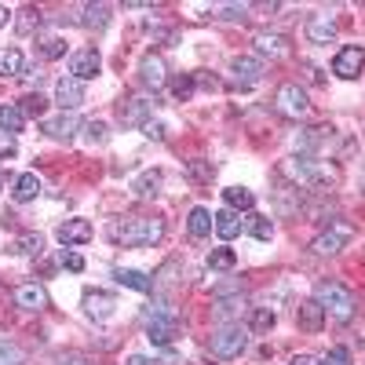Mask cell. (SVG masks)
Listing matches in <instances>:
<instances>
[{"mask_svg":"<svg viewBox=\"0 0 365 365\" xmlns=\"http://www.w3.org/2000/svg\"><path fill=\"white\" fill-rule=\"evenodd\" d=\"M220 19H230V22H237V19H249V4H227V8L220 11Z\"/></svg>","mask_w":365,"mask_h":365,"instance_id":"cell-44","label":"cell"},{"mask_svg":"<svg viewBox=\"0 0 365 365\" xmlns=\"http://www.w3.org/2000/svg\"><path fill=\"white\" fill-rule=\"evenodd\" d=\"M274 103H278V113H285V117H303L311 110L307 91H303L299 84H282L278 96H274Z\"/></svg>","mask_w":365,"mask_h":365,"instance_id":"cell-5","label":"cell"},{"mask_svg":"<svg viewBox=\"0 0 365 365\" xmlns=\"http://www.w3.org/2000/svg\"><path fill=\"white\" fill-rule=\"evenodd\" d=\"M249 234H252L256 241H270V234H274L270 216H249Z\"/></svg>","mask_w":365,"mask_h":365,"instance_id":"cell-37","label":"cell"},{"mask_svg":"<svg viewBox=\"0 0 365 365\" xmlns=\"http://www.w3.org/2000/svg\"><path fill=\"white\" fill-rule=\"evenodd\" d=\"M322 365H354V361H351V351H347V347H332Z\"/></svg>","mask_w":365,"mask_h":365,"instance_id":"cell-43","label":"cell"},{"mask_svg":"<svg viewBox=\"0 0 365 365\" xmlns=\"http://www.w3.org/2000/svg\"><path fill=\"white\" fill-rule=\"evenodd\" d=\"M354 237V227L351 223H340V220H332L314 241H311V249L318 252V256H336L344 245H347V241Z\"/></svg>","mask_w":365,"mask_h":365,"instance_id":"cell-4","label":"cell"},{"mask_svg":"<svg viewBox=\"0 0 365 365\" xmlns=\"http://www.w3.org/2000/svg\"><path fill=\"white\" fill-rule=\"evenodd\" d=\"M234 267H237L234 249H212L208 252V270H234Z\"/></svg>","mask_w":365,"mask_h":365,"instance_id":"cell-36","label":"cell"},{"mask_svg":"<svg viewBox=\"0 0 365 365\" xmlns=\"http://www.w3.org/2000/svg\"><path fill=\"white\" fill-rule=\"evenodd\" d=\"M361 66H365V51H361L358 44L340 48L336 58H332V73H336L340 81H354V77L361 73Z\"/></svg>","mask_w":365,"mask_h":365,"instance_id":"cell-8","label":"cell"},{"mask_svg":"<svg viewBox=\"0 0 365 365\" xmlns=\"http://www.w3.org/2000/svg\"><path fill=\"white\" fill-rule=\"evenodd\" d=\"M106 237L113 245H125V249H146V245H158L165 237V223L161 220H150V216H128V220H113L106 227Z\"/></svg>","mask_w":365,"mask_h":365,"instance_id":"cell-1","label":"cell"},{"mask_svg":"<svg viewBox=\"0 0 365 365\" xmlns=\"http://www.w3.org/2000/svg\"><path fill=\"white\" fill-rule=\"evenodd\" d=\"M274 325H278V314H274L270 307H256L249 314V332H270Z\"/></svg>","mask_w":365,"mask_h":365,"instance_id":"cell-31","label":"cell"},{"mask_svg":"<svg viewBox=\"0 0 365 365\" xmlns=\"http://www.w3.org/2000/svg\"><path fill=\"white\" fill-rule=\"evenodd\" d=\"M230 73H234V81L237 84H259L263 81V58H256V55H234L230 58Z\"/></svg>","mask_w":365,"mask_h":365,"instance_id":"cell-11","label":"cell"},{"mask_svg":"<svg viewBox=\"0 0 365 365\" xmlns=\"http://www.w3.org/2000/svg\"><path fill=\"white\" fill-rule=\"evenodd\" d=\"M11 252H19V256H41L44 252V237L41 234H22L11 245Z\"/></svg>","mask_w":365,"mask_h":365,"instance_id":"cell-33","label":"cell"},{"mask_svg":"<svg viewBox=\"0 0 365 365\" xmlns=\"http://www.w3.org/2000/svg\"><path fill=\"white\" fill-rule=\"evenodd\" d=\"M55 103L63 106V113H73L84 103V84L77 77H63V81L55 84Z\"/></svg>","mask_w":365,"mask_h":365,"instance_id":"cell-13","label":"cell"},{"mask_svg":"<svg viewBox=\"0 0 365 365\" xmlns=\"http://www.w3.org/2000/svg\"><path fill=\"white\" fill-rule=\"evenodd\" d=\"M256 51L259 55H270V58H285L289 55V37H282V34H256Z\"/></svg>","mask_w":365,"mask_h":365,"instance_id":"cell-19","label":"cell"},{"mask_svg":"<svg viewBox=\"0 0 365 365\" xmlns=\"http://www.w3.org/2000/svg\"><path fill=\"white\" fill-rule=\"evenodd\" d=\"M113 278H117V285L135 289V292H150V289H154V282H150L143 270H132V267H113Z\"/></svg>","mask_w":365,"mask_h":365,"instance_id":"cell-20","label":"cell"},{"mask_svg":"<svg viewBox=\"0 0 365 365\" xmlns=\"http://www.w3.org/2000/svg\"><path fill=\"white\" fill-rule=\"evenodd\" d=\"M187 230H190V237H208L212 230H216V220H212V212H208V208H190Z\"/></svg>","mask_w":365,"mask_h":365,"instance_id":"cell-22","label":"cell"},{"mask_svg":"<svg viewBox=\"0 0 365 365\" xmlns=\"http://www.w3.org/2000/svg\"><path fill=\"white\" fill-rule=\"evenodd\" d=\"M245 347H249V329L237 325V322L220 325L208 336V351H212V358H220V361H230L237 354H245Z\"/></svg>","mask_w":365,"mask_h":365,"instance_id":"cell-3","label":"cell"},{"mask_svg":"<svg viewBox=\"0 0 365 365\" xmlns=\"http://www.w3.org/2000/svg\"><path fill=\"white\" fill-rule=\"evenodd\" d=\"M37 26H41V11H34V8L19 11V19H15V29H19V34H34Z\"/></svg>","mask_w":365,"mask_h":365,"instance_id":"cell-38","label":"cell"},{"mask_svg":"<svg viewBox=\"0 0 365 365\" xmlns=\"http://www.w3.org/2000/svg\"><path fill=\"white\" fill-rule=\"evenodd\" d=\"M187 175L197 182V187H208L212 175H216V168H212V161H205V158H194V161L187 165Z\"/></svg>","mask_w":365,"mask_h":365,"instance_id":"cell-32","label":"cell"},{"mask_svg":"<svg viewBox=\"0 0 365 365\" xmlns=\"http://www.w3.org/2000/svg\"><path fill=\"white\" fill-rule=\"evenodd\" d=\"M245 307H249L245 296H223V299H216V307H212V314H216V318H230V314L245 311Z\"/></svg>","mask_w":365,"mask_h":365,"instance_id":"cell-34","label":"cell"},{"mask_svg":"<svg viewBox=\"0 0 365 365\" xmlns=\"http://www.w3.org/2000/svg\"><path fill=\"white\" fill-rule=\"evenodd\" d=\"M292 365H322V361H318L314 354H296V358H292Z\"/></svg>","mask_w":365,"mask_h":365,"instance_id":"cell-49","label":"cell"},{"mask_svg":"<svg viewBox=\"0 0 365 365\" xmlns=\"http://www.w3.org/2000/svg\"><path fill=\"white\" fill-rule=\"evenodd\" d=\"M296 325H299L303 332H322V325H325L322 303H318V299H303L299 307H296Z\"/></svg>","mask_w":365,"mask_h":365,"instance_id":"cell-16","label":"cell"},{"mask_svg":"<svg viewBox=\"0 0 365 365\" xmlns=\"http://www.w3.org/2000/svg\"><path fill=\"white\" fill-rule=\"evenodd\" d=\"M175 314H146V340L154 344V347H168L175 340Z\"/></svg>","mask_w":365,"mask_h":365,"instance_id":"cell-9","label":"cell"},{"mask_svg":"<svg viewBox=\"0 0 365 365\" xmlns=\"http://www.w3.org/2000/svg\"><path fill=\"white\" fill-rule=\"evenodd\" d=\"M15 154H19V143H15V135L0 132V161H11Z\"/></svg>","mask_w":365,"mask_h":365,"instance_id":"cell-41","label":"cell"},{"mask_svg":"<svg viewBox=\"0 0 365 365\" xmlns=\"http://www.w3.org/2000/svg\"><path fill=\"white\" fill-rule=\"evenodd\" d=\"M139 84L154 88V91H161L168 84V66H165L161 55H154V51L143 55V63H139Z\"/></svg>","mask_w":365,"mask_h":365,"instance_id":"cell-10","label":"cell"},{"mask_svg":"<svg viewBox=\"0 0 365 365\" xmlns=\"http://www.w3.org/2000/svg\"><path fill=\"white\" fill-rule=\"evenodd\" d=\"M299 208H303V190L296 187V182H292V187H282L278 190V212L289 216V212H299Z\"/></svg>","mask_w":365,"mask_h":365,"instance_id":"cell-27","label":"cell"},{"mask_svg":"<svg viewBox=\"0 0 365 365\" xmlns=\"http://www.w3.org/2000/svg\"><path fill=\"white\" fill-rule=\"evenodd\" d=\"M55 365H88V358L84 354H66V358H58Z\"/></svg>","mask_w":365,"mask_h":365,"instance_id":"cell-48","label":"cell"},{"mask_svg":"<svg viewBox=\"0 0 365 365\" xmlns=\"http://www.w3.org/2000/svg\"><path fill=\"white\" fill-rule=\"evenodd\" d=\"M314 299L322 303V311H325L329 318H336V322H351L354 311H358L354 292H351L347 285H340V282H322L318 292H314Z\"/></svg>","mask_w":365,"mask_h":365,"instance_id":"cell-2","label":"cell"},{"mask_svg":"<svg viewBox=\"0 0 365 365\" xmlns=\"http://www.w3.org/2000/svg\"><path fill=\"white\" fill-rule=\"evenodd\" d=\"M99 70H103V58H99L96 48H81V51L70 55V77H77L81 84L84 81H96Z\"/></svg>","mask_w":365,"mask_h":365,"instance_id":"cell-6","label":"cell"},{"mask_svg":"<svg viewBox=\"0 0 365 365\" xmlns=\"http://www.w3.org/2000/svg\"><path fill=\"white\" fill-rule=\"evenodd\" d=\"M91 234H96V230H91V223H88V220H66L63 227L55 230V237L63 241L66 249H70V245H88Z\"/></svg>","mask_w":365,"mask_h":365,"instance_id":"cell-15","label":"cell"},{"mask_svg":"<svg viewBox=\"0 0 365 365\" xmlns=\"http://www.w3.org/2000/svg\"><path fill=\"white\" fill-rule=\"evenodd\" d=\"M58 259H63V267H66V270H73V274H81V270H84V256H77V252H66V249H63V256H58Z\"/></svg>","mask_w":365,"mask_h":365,"instance_id":"cell-45","label":"cell"},{"mask_svg":"<svg viewBox=\"0 0 365 365\" xmlns=\"http://www.w3.org/2000/svg\"><path fill=\"white\" fill-rule=\"evenodd\" d=\"M15 303H19L22 311H34V314H37V311L48 307V292H44L37 282H26V285L15 289Z\"/></svg>","mask_w":365,"mask_h":365,"instance_id":"cell-17","label":"cell"},{"mask_svg":"<svg viewBox=\"0 0 365 365\" xmlns=\"http://www.w3.org/2000/svg\"><path fill=\"white\" fill-rule=\"evenodd\" d=\"M143 135L161 143V139H165V125H158V120H146V125H143Z\"/></svg>","mask_w":365,"mask_h":365,"instance_id":"cell-46","label":"cell"},{"mask_svg":"<svg viewBox=\"0 0 365 365\" xmlns=\"http://www.w3.org/2000/svg\"><path fill=\"white\" fill-rule=\"evenodd\" d=\"M128 365H165V361H158V358H146V354H132V358H128Z\"/></svg>","mask_w":365,"mask_h":365,"instance_id":"cell-47","label":"cell"},{"mask_svg":"<svg viewBox=\"0 0 365 365\" xmlns=\"http://www.w3.org/2000/svg\"><path fill=\"white\" fill-rule=\"evenodd\" d=\"M8 19H11V11H8L4 4H0V26H8Z\"/></svg>","mask_w":365,"mask_h":365,"instance_id":"cell-50","label":"cell"},{"mask_svg":"<svg viewBox=\"0 0 365 365\" xmlns=\"http://www.w3.org/2000/svg\"><path fill=\"white\" fill-rule=\"evenodd\" d=\"M307 37L314 44H329L332 37H336V19L332 15H311L307 19Z\"/></svg>","mask_w":365,"mask_h":365,"instance_id":"cell-18","label":"cell"},{"mask_svg":"<svg viewBox=\"0 0 365 365\" xmlns=\"http://www.w3.org/2000/svg\"><path fill=\"white\" fill-rule=\"evenodd\" d=\"M26 63H22V51L19 48H0V77H22Z\"/></svg>","mask_w":365,"mask_h":365,"instance_id":"cell-25","label":"cell"},{"mask_svg":"<svg viewBox=\"0 0 365 365\" xmlns=\"http://www.w3.org/2000/svg\"><path fill=\"white\" fill-rule=\"evenodd\" d=\"M22 125H26V117H22V110H19L15 103H4V106H0V132L15 135V132H22Z\"/></svg>","mask_w":365,"mask_h":365,"instance_id":"cell-26","label":"cell"},{"mask_svg":"<svg viewBox=\"0 0 365 365\" xmlns=\"http://www.w3.org/2000/svg\"><path fill=\"white\" fill-rule=\"evenodd\" d=\"M158 187H161V172H158V168H150V172L135 175V182H132V190H135L139 197H154Z\"/></svg>","mask_w":365,"mask_h":365,"instance_id":"cell-28","label":"cell"},{"mask_svg":"<svg viewBox=\"0 0 365 365\" xmlns=\"http://www.w3.org/2000/svg\"><path fill=\"white\" fill-rule=\"evenodd\" d=\"M212 220H216V234H220L223 241H230V237H237V234H241V216H237L234 208H223V212H216Z\"/></svg>","mask_w":365,"mask_h":365,"instance_id":"cell-24","label":"cell"},{"mask_svg":"<svg viewBox=\"0 0 365 365\" xmlns=\"http://www.w3.org/2000/svg\"><path fill=\"white\" fill-rule=\"evenodd\" d=\"M77 128H81L77 113H58V117H48V120H44V132H48L55 143H70V139L77 135Z\"/></svg>","mask_w":365,"mask_h":365,"instance_id":"cell-14","label":"cell"},{"mask_svg":"<svg viewBox=\"0 0 365 365\" xmlns=\"http://www.w3.org/2000/svg\"><path fill=\"white\" fill-rule=\"evenodd\" d=\"M81 128H84V139H88V143H106V139H110L106 120H88V125H81Z\"/></svg>","mask_w":365,"mask_h":365,"instance_id":"cell-39","label":"cell"},{"mask_svg":"<svg viewBox=\"0 0 365 365\" xmlns=\"http://www.w3.org/2000/svg\"><path fill=\"white\" fill-rule=\"evenodd\" d=\"M15 106L22 110V117H44V110H48V99L41 96V91H29V96H22Z\"/></svg>","mask_w":365,"mask_h":365,"instance_id":"cell-30","label":"cell"},{"mask_svg":"<svg viewBox=\"0 0 365 365\" xmlns=\"http://www.w3.org/2000/svg\"><path fill=\"white\" fill-rule=\"evenodd\" d=\"M194 91H197V77H194V73H182V77L172 81V96H175V103H187Z\"/></svg>","mask_w":365,"mask_h":365,"instance_id":"cell-35","label":"cell"},{"mask_svg":"<svg viewBox=\"0 0 365 365\" xmlns=\"http://www.w3.org/2000/svg\"><path fill=\"white\" fill-rule=\"evenodd\" d=\"M0 365H22V351L15 344H0Z\"/></svg>","mask_w":365,"mask_h":365,"instance_id":"cell-42","label":"cell"},{"mask_svg":"<svg viewBox=\"0 0 365 365\" xmlns=\"http://www.w3.org/2000/svg\"><path fill=\"white\" fill-rule=\"evenodd\" d=\"M41 194V179L34 175V172H22L19 179H15V190H11V197L19 201V205H29Z\"/></svg>","mask_w":365,"mask_h":365,"instance_id":"cell-21","label":"cell"},{"mask_svg":"<svg viewBox=\"0 0 365 365\" xmlns=\"http://www.w3.org/2000/svg\"><path fill=\"white\" fill-rule=\"evenodd\" d=\"M150 113H154V103L143 99V96H132V99L120 103V125L125 128H143L150 120Z\"/></svg>","mask_w":365,"mask_h":365,"instance_id":"cell-12","label":"cell"},{"mask_svg":"<svg viewBox=\"0 0 365 365\" xmlns=\"http://www.w3.org/2000/svg\"><path fill=\"white\" fill-rule=\"evenodd\" d=\"M223 201H227V208H234V212H237V208L249 212V208L256 205V194L245 190V187H227V190H223Z\"/></svg>","mask_w":365,"mask_h":365,"instance_id":"cell-29","label":"cell"},{"mask_svg":"<svg viewBox=\"0 0 365 365\" xmlns=\"http://www.w3.org/2000/svg\"><path fill=\"white\" fill-rule=\"evenodd\" d=\"M41 55L44 58H63L66 55V41L63 37H44L41 41Z\"/></svg>","mask_w":365,"mask_h":365,"instance_id":"cell-40","label":"cell"},{"mask_svg":"<svg viewBox=\"0 0 365 365\" xmlns=\"http://www.w3.org/2000/svg\"><path fill=\"white\" fill-rule=\"evenodd\" d=\"M81 26L84 29H106L110 26V4H84L81 8Z\"/></svg>","mask_w":365,"mask_h":365,"instance_id":"cell-23","label":"cell"},{"mask_svg":"<svg viewBox=\"0 0 365 365\" xmlns=\"http://www.w3.org/2000/svg\"><path fill=\"white\" fill-rule=\"evenodd\" d=\"M81 307H84V314H88V318L106 322V318H113V311H117V299H113L110 292H103V289H84Z\"/></svg>","mask_w":365,"mask_h":365,"instance_id":"cell-7","label":"cell"}]
</instances>
